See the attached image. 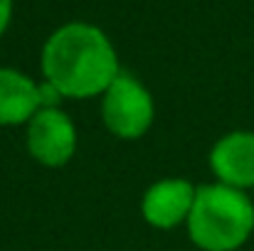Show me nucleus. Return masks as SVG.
Returning a JSON list of instances; mask_svg holds the SVG:
<instances>
[{
    "label": "nucleus",
    "mask_w": 254,
    "mask_h": 251,
    "mask_svg": "<svg viewBox=\"0 0 254 251\" xmlns=\"http://www.w3.org/2000/svg\"><path fill=\"white\" fill-rule=\"evenodd\" d=\"M212 172L235 190L254 187V133L235 131L220 138L210 153Z\"/></svg>",
    "instance_id": "39448f33"
},
{
    "label": "nucleus",
    "mask_w": 254,
    "mask_h": 251,
    "mask_svg": "<svg viewBox=\"0 0 254 251\" xmlns=\"http://www.w3.org/2000/svg\"><path fill=\"white\" fill-rule=\"evenodd\" d=\"M190 239L205 251L240 249L254 229L252 200L230 185H202L188 217Z\"/></svg>",
    "instance_id": "f03ea898"
},
{
    "label": "nucleus",
    "mask_w": 254,
    "mask_h": 251,
    "mask_svg": "<svg viewBox=\"0 0 254 251\" xmlns=\"http://www.w3.org/2000/svg\"><path fill=\"white\" fill-rule=\"evenodd\" d=\"M10 15H12V0H0V35L5 32Z\"/></svg>",
    "instance_id": "1a4fd4ad"
},
{
    "label": "nucleus",
    "mask_w": 254,
    "mask_h": 251,
    "mask_svg": "<svg viewBox=\"0 0 254 251\" xmlns=\"http://www.w3.org/2000/svg\"><path fill=\"white\" fill-rule=\"evenodd\" d=\"M60 96H62V94H60L50 82H45L42 86H40V101H42V108H57Z\"/></svg>",
    "instance_id": "6e6552de"
},
{
    "label": "nucleus",
    "mask_w": 254,
    "mask_h": 251,
    "mask_svg": "<svg viewBox=\"0 0 254 251\" xmlns=\"http://www.w3.org/2000/svg\"><path fill=\"white\" fill-rule=\"evenodd\" d=\"M27 148L42 165H64L77 148V131L69 116L60 108H40L30 118Z\"/></svg>",
    "instance_id": "20e7f679"
},
{
    "label": "nucleus",
    "mask_w": 254,
    "mask_h": 251,
    "mask_svg": "<svg viewBox=\"0 0 254 251\" xmlns=\"http://www.w3.org/2000/svg\"><path fill=\"white\" fill-rule=\"evenodd\" d=\"M151 121H153V99L148 89L131 74L119 72V77L104 91L106 128L119 138L133 141L148 131Z\"/></svg>",
    "instance_id": "7ed1b4c3"
},
{
    "label": "nucleus",
    "mask_w": 254,
    "mask_h": 251,
    "mask_svg": "<svg viewBox=\"0 0 254 251\" xmlns=\"http://www.w3.org/2000/svg\"><path fill=\"white\" fill-rule=\"evenodd\" d=\"M42 72L62 96L89 99L106 91L119 77V59L99 27L72 22L47 40Z\"/></svg>",
    "instance_id": "f257e3e1"
},
{
    "label": "nucleus",
    "mask_w": 254,
    "mask_h": 251,
    "mask_svg": "<svg viewBox=\"0 0 254 251\" xmlns=\"http://www.w3.org/2000/svg\"><path fill=\"white\" fill-rule=\"evenodd\" d=\"M195 187L188 180H161L143 195V217L158 229H170L190 217Z\"/></svg>",
    "instance_id": "423d86ee"
},
{
    "label": "nucleus",
    "mask_w": 254,
    "mask_h": 251,
    "mask_svg": "<svg viewBox=\"0 0 254 251\" xmlns=\"http://www.w3.org/2000/svg\"><path fill=\"white\" fill-rule=\"evenodd\" d=\"M42 108L40 86L15 69H0V126L30 121Z\"/></svg>",
    "instance_id": "0eeeda50"
}]
</instances>
